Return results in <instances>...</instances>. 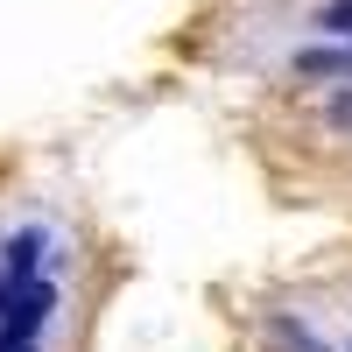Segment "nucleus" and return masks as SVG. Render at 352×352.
Masks as SVG:
<instances>
[{
	"instance_id": "3",
	"label": "nucleus",
	"mask_w": 352,
	"mask_h": 352,
	"mask_svg": "<svg viewBox=\"0 0 352 352\" xmlns=\"http://www.w3.org/2000/svg\"><path fill=\"white\" fill-rule=\"evenodd\" d=\"M268 331H275V345H289V352H331L324 338H310V331H296V324H289V317H275Z\"/></svg>"
},
{
	"instance_id": "2",
	"label": "nucleus",
	"mask_w": 352,
	"mask_h": 352,
	"mask_svg": "<svg viewBox=\"0 0 352 352\" xmlns=\"http://www.w3.org/2000/svg\"><path fill=\"white\" fill-rule=\"evenodd\" d=\"M296 71L303 78H352V43H338V50H296Z\"/></svg>"
},
{
	"instance_id": "4",
	"label": "nucleus",
	"mask_w": 352,
	"mask_h": 352,
	"mask_svg": "<svg viewBox=\"0 0 352 352\" xmlns=\"http://www.w3.org/2000/svg\"><path fill=\"white\" fill-rule=\"evenodd\" d=\"M331 127H352V92H338V99H331Z\"/></svg>"
},
{
	"instance_id": "1",
	"label": "nucleus",
	"mask_w": 352,
	"mask_h": 352,
	"mask_svg": "<svg viewBox=\"0 0 352 352\" xmlns=\"http://www.w3.org/2000/svg\"><path fill=\"white\" fill-rule=\"evenodd\" d=\"M43 247H50V232L43 226H21V232H8V261H0V268H8V289H28V282H43Z\"/></svg>"
}]
</instances>
